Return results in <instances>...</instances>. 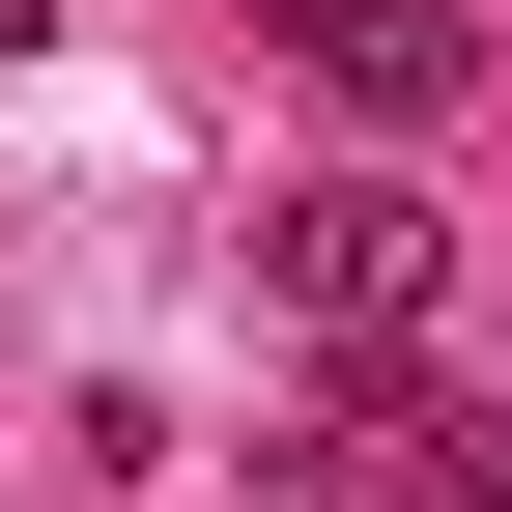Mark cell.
Instances as JSON below:
<instances>
[{"mask_svg":"<svg viewBox=\"0 0 512 512\" xmlns=\"http://www.w3.org/2000/svg\"><path fill=\"white\" fill-rule=\"evenodd\" d=\"M256 285H285L313 342H399V313L456 285V228H427V171H285V200H256Z\"/></svg>","mask_w":512,"mask_h":512,"instance_id":"cell-1","label":"cell"},{"mask_svg":"<svg viewBox=\"0 0 512 512\" xmlns=\"http://www.w3.org/2000/svg\"><path fill=\"white\" fill-rule=\"evenodd\" d=\"M256 57H313V86H342L370 143H427V114H484V0H256Z\"/></svg>","mask_w":512,"mask_h":512,"instance_id":"cell-2","label":"cell"},{"mask_svg":"<svg viewBox=\"0 0 512 512\" xmlns=\"http://www.w3.org/2000/svg\"><path fill=\"white\" fill-rule=\"evenodd\" d=\"M427 512H512V399H456V427H427Z\"/></svg>","mask_w":512,"mask_h":512,"instance_id":"cell-3","label":"cell"},{"mask_svg":"<svg viewBox=\"0 0 512 512\" xmlns=\"http://www.w3.org/2000/svg\"><path fill=\"white\" fill-rule=\"evenodd\" d=\"M29 29H57V0H0V57H29Z\"/></svg>","mask_w":512,"mask_h":512,"instance_id":"cell-4","label":"cell"}]
</instances>
